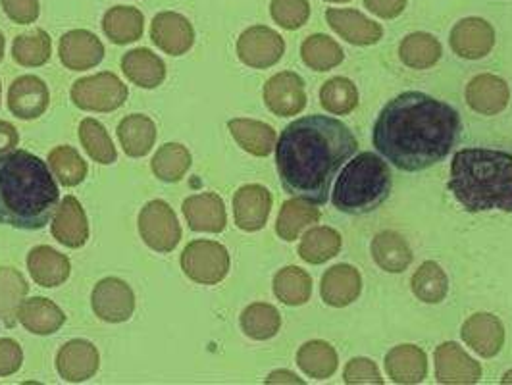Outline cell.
Returning a JSON list of instances; mask_svg holds the SVG:
<instances>
[{
  "label": "cell",
  "mask_w": 512,
  "mask_h": 385,
  "mask_svg": "<svg viewBox=\"0 0 512 385\" xmlns=\"http://www.w3.org/2000/svg\"><path fill=\"white\" fill-rule=\"evenodd\" d=\"M341 251V235L333 228L308 231L299 245V255L308 264H324Z\"/></svg>",
  "instance_id": "ee69618b"
},
{
  "label": "cell",
  "mask_w": 512,
  "mask_h": 385,
  "mask_svg": "<svg viewBox=\"0 0 512 385\" xmlns=\"http://www.w3.org/2000/svg\"><path fill=\"white\" fill-rule=\"evenodd\" d=\"M4 12L16 24H33L39 18V0H0Z\"/></svg>",
  "instance_id": "f907efd6"
},
{
  "label": "cell",
  "mask_w": 512,
  "mask_h": 385,
  "mask_svg": "<svg viewBox=\"0 0 512 385\" xmlns=\"http://www.w3.org/2000/svg\"><path fill=\"white\" fill-rule=\"evenodd\" d=\"M285 43L280 33L266 26L249 27L237 41V56L245 66L266 70L282 60Z\"/></svg>",
  "instance_id": "9c48e42d"
},
{
  "label": "cell",
  "mask_w": 512,
  "mask_h": 385,
  "mask_svg": "<svg viewBox=\"0 0 512 385\" xmlns=\"http://www.w3.org/2000/svg\"><path fill=\"white\" fill-rule=\"evenodd\" d=\"M274 293L283 305L301 307L312 295V278L299 266H287L274 278Z\"/></svg>",
  "instance_id": "8d00e7d4"
},
{
  "label": "cell",
  "mask_w": 512,
  "mask_h": 385,
  "mask_svg": "<svg viewBox=\"0 0 512 385\" xmlns=\"http://www.w3.org/2000/svg\"><path fill=\"white\" fill-rule=\"evenodd\" d=\"M320 103L335 116L351 114L359 104L357 85L347 77H332L320 89Z\"/></svg>",
  "instance_id": "b9f144b4"
},
{
  "label": "cell",
  "mask_w": 512,
  "mask_h": 385,
  "mask_svg": "<svg viewBox=\"0 0 512 385\" xmlns=\"http://www.w3.org/2000/svg\"><path fill=\"white\" fill-rule=\"evenodd\" d=\"M185 276L201 285H216L230 272V253L216 241L199 239L185 247L181 255Z\"/></svg>",
  "instance_id": "8992f818"
},
{
  "label": "cell",
  "mask_w": 512,
  "mask_h": 385,
  "mask_svg": "<svg viewBox=\"0 0 512 385\" xmlns=\"http://www.w3.org/2000/svg\"><path fill=\"white\" fill-rule=\"evenodd\" d=\"M391 172L374 153H360L351 160L333 187V206L351 216L370 214L384 205L391 193Z\"/></svg>",
  "instance_id": "5b68a950"
},
{
  "label": "cell",
  "mask_w": 512,
  "mask_h": 385,
  "mask_svg": "<svg viewBox=\"0 0 512 385\" xmlns=\"http://www.w3.org/2000/svg\"><path fill=\"white\" fill-rule=\"evenodd\" d=\"M412 285V293L428 303V305H437L441 303L447 293H449V280H447V274L443 272V268L434 262V260H428L424 262L412 276L410 280Z\"/></svg>",
  "instance_id": "d590c367"
},
{
  "label": "cell",
  "mask_w": 512,
  "mask_h": 385,
  "mask_svg": "<svg viewBox=\"0 0 512 385\" xmlns=\"http://www.w3.org/2000/svg\"><path fill=\"white\" fill-rule=\"evenodd\" d=\"M509 101L511 91L507 81L493 74L476 76L466 87V103L482 116H495L503 112L509 106Z\"/></svg>",
  "instance_id": "44dd1931"
},
{
  "label": "cell",
  "mask_w": 512,
  "mask_h": 385,
  "mask_svg": "<svg viewBox=\"0 0 512 385\" xmlns=\"http://www.w3.org/2000/svg\"><path fill=\"white\" fill-rule=\"evenodd\" d=\"M241 328L245 335L256 341L272 339L282 328V316L278 308L266 303H255L241 314Z\"/></svg>",
  "instance_id": "ab89813d"
},
{
  "label": "cell",
  "mask_w": 512,
  "mask_h": 385,
  "mask_svg": "<svg viewBox=\"0 0 512 385\" xmlns=\"http://www.w3.org/2000/svg\"><path fill=\"white\" fill-rule=\"evenodd\" d=\"M151 168L158 180L176 183L191 168V154L180 143H166L154 154Z\"/></svg>",
  "instance_id": "7bdbcfd3"
},
{
  "label": "cell",
  "mask_w": 512,
  "mask_h": 385,
  "mask_svg": "<svg viewBox=\"0 0 512 385\" xmlns=\"http://www.w3.org/2000/svg\"><path fill=\"white\" fill-rule=\"evenodd\" d=\"M24 353L22 347L8 337L0 339V378L12 376L22 368Z\"/></svg>",
  "instance_id": "681fc988"
},
{
  "label": "cell",
  "mask_w": 512,
  "mask_h": 385,
  "mask_svg": "<svg viewBox=\"0 0 512 385\" xmlns=\"http://www.w3.org/2000/svg\"><path fill=\"white\" fill-rule=\"evenodd\" d=\"M301 56L308 68H312L316 72H328L343 62L345 52L333 41L332 37L316 33V35H310L308 39H305V43L301 47Z\"/></svg>",
  "instance_id": "74e56055"
},
{
  "label": "cell",
  "mask_w": 512,
  "mask_h": 385,
  "mask_svg": "<svg viewBox=\"0 0 512 385\" xmlns=\"http://www.w3.org/2000/svg\"><path fill=\"white\" fill-rule=\"evenodd\" d=\"M266 384H303V380H299L295 374L287 370H278L266 378Z\"/></svg>",
  "instance_id": "db71d44e"
},
{
  "label": "cell",
  "mask_w": 512,
  "mask_h": 385,
  "mask_svg": "<svg viewBox=\"0 0 512 385\" xmlns=\"http://www.w3.org/2000/svg\"><path fill=\"white\" fill-rule=\"evenodd\" d=\"M79 139H81V145L85 147L87 154L95 162H99V164L116 162V158H118L116 147H114L110 135L106 133V129L103 128V124H99L97 120L87 118L81 122Z\"/></svg>",
  "instance_id": "f6af8a7d"
},
{
  "label": "cell",
  "mask_w": 512,
  "mask_h": 385,
  "mask_svg": "<svg viewBox=\"0 0 512 385\" xmlns=\"http://www.w3.org/2000/svg\"><path fill=\"white\" fill-rule=\"evenodd\" d=\"M143 14L133 6H114L104 14L103 29L114 45H128L143 35Z\"/></svg>",
  "instance_id": "1f68e13d"
},
{
  "label": "cell",
  "mask_w": 512,
  "mask_h": 385,
  "mask_svg": "<svg viewBox=\"0 0 512 385\" xmlns=\"http://www.w3.org/2000/svg\"><path fill=\"white\" fill-rule=\"evenodd\" d=\"M451 49L466 60H480L495 45V29L482 18H464L455 24L451 37Z\"/></svg>",
  "instance_id": "2e32d148"
},
{
  "label": "cell",
  "mask_w": 512,
  "mask_h": 385,
  "mask_svg": "<svg viewBox=\"0 0 512 385\" xmlns=\"http://www.w3.org/2000/svg\"><path fill=\"white\" fill-rule=\"evenodd\" d=\"M0 91H2V87H0Z\"/></svg>",
  "instance_id": "680465c9"
},
{
  "label": "cell",
  "mask_w": 512,
  "mask_h": 385,
  "mask_svg": "<svg viewBox=\"0 0 512 385\" xmlns=\"http://www.w3.org/2000/svg\"><path fill=\"white\" fill-rule=\"evenodd\" d=\"M461 334L466 345L486 359H493L495 355H499V351L505 345L503 322L489 312H478L470 316L462 324Z\"/></svg>",
  "instance_id": "e0dca14e"
},
{
  "label": "cell",
  "mask_w": 512,
  "mask_h": 385,
  "mask_svg": "<svg viewBox=\"0 0 512 385\" xmlns=\"http://www.w3.org/2000/svg\"><path fill=\"white\" fill-rule=\"evenodd\" d=\"M441 43L430 33H410L399 47V56L412 70H428L441 58Z\"/></svg>",
  "instance_id": "836d02e7"
},
{
  "label": "cell",
  "mask_w": 512,
  "mask_h": 385,
  "mask_svg": "<svg viewBox=\"0 0 512 385\" xmlns=\"http://www.w3.org/2000/svg\"><path fill=\"white\" fill-rule=\"evenodd\" d=\"M122 70L129 81L141 89H156L166 79L164 62L149 49H137L124 54Z\"/></svg>",
  "instance_id": "f1b7e54d"
},
{
  "label": "cell",
  "mask_w": 512,
  "mask_h": 385,
  "mask_svg": "<svg viewBox=\"0 0 512 385\" xmlns=\"http://www.w3.org/2000/svg\"><path fill=\"white\" fill-rule=\"evenodd\" d=\"M49 166L54 176L66 187H76L81 181L87 178V164L79 156L76 149L64 145L56 147L49 154Z\"/></svg>",
  "instance_id": "bcb514c9"
},
{
  "label": "cell",
  "mask_w": 512,
  "mask_h": 385,
  "mask_svg": "<svg viewBox=\"0 0 512 385\" xmlns=\"http://www.w3.org/2000/svg\"><path fill=\"white\" fill-rule=\"evenodd\" d=\"M118 137L124 153L131 158H141L151 153L156 141V126L145 114H131L118 126Z\"/></svg>",
  "instance_id": "4dcf8cb0"
},
{
  "label": "cell",
  "mask_w": 512,
  "mask_h": 385,
  "mask_svg": "<svg viewBox=\"0 0 512 385\" xmlns=\"http://www.w3.org/2000/svg\"><path fill=\"white\" fill-rule=\"evenodd\" d=\"M52 43L49 33L43 29H35L31 33H24L14 39L12 45V58L26 68H39L45 66L51 58Z\"/></svg>",
  "instance_id": "f35d334b"
},
{
  "label": "cell",
  "mask_w": 512,
  "mask_h": 385,
  "mask_svg": "<svg viewBox=\"0 0 512 385\" xmlns=\"http://www.w3.org/2000/svg\"><path fill=\"white\" fill-rule=\"evenodd\" d=\"M449 189L468 212H512V154L462 149L451 162Z\"/></svg>",
  "instance_id": "277c9868"
},
{
  "label": "cell",
  "mask_w": 512,
  "mask_h": 385,
  "mask_svg": "<svg viewBox=\"0 0 512 385\" xmlns=\"http://www.w3.org/2000/svg\"><path fill=\"white\" fill-rule=\"evenodd\" d=\"M2 56H4V35L0 33V60H2Z\"/></svg>",
  "instance_id": "11a10c76"
},
{
  "label": "cell",
  "mask_w": 512,
  "mask_h": 385,
  "mask_svg": "<svg viewBox=\"0 0 512 385\" xmlns=\"http://www.w3.org/2000/svg\"><path fill=\"white\" fill-rule=\"evenodd\" d=\"M372 257L385 272L401 274L412 262V251L403 235L397 231H382L372 241Z\"/></svg>",
  "instance_id": "83f0119b"
},
{
  "label": "cell",
  "mask_w": 512,
  "mask_h": 385,
  "mask_svg": "<svg viewBox=\"0 0 512 385\" xmlns=\"http://www.w3.org/2000/svg\"><path fill=\"white\" fill-rule=\"evenodd\" d=\"M270 12L278 26L293 31L307 24L310 18V4L308 0H272Z\"/></svg>",
  "instance_id": "7dc6e473"
},
{
  "label": "cell",
  "mask_w": 512,
  "mask_h": 385,
  "mask_svg": "<svg viewBox=\"0 0 512 385\" xmlns=\"http://www.w3.org/2000/svg\"><path fill=\"white\" fill-rule=\"evenodd\" d=\"M183 214L193 231L220 233L226 230L228 214L224 201L216 193H201L183 201Z\"/></svg>",
  "instance_id": "7402d4cb"
},
{
  "label": "cell",
  "mask_w": 512,
  "mask_h": 385,
  "mask_svg": "<svg viewBox=\"0 0 512 385\" xmlns=\"http://www.w3.org/2000/svg\"><path fill=\"white\" fill-rule=\"evenodd\" d=\"M49 89L37 76L18 77L8 91V108L20 120H37L49 108Z\"/></svg>",
  "instance_id": "ac0fdd59"
},
{
  "label": "cell",
  "mask_w": 512,
  "mask_h": 385,
  "mask_svg": "<svg viewBox=\"0 0 512 385\" xmlns=\"http://www.w3.org/2000/svg\"><path fill=\"white\" fill-rule=\"evenodd\" d=\"M151 39L160 51L181 56L195 43V31L187 18L176 12H162L153 20Z\"/></svg>",
  "instance_id": "d6986e66"
},
{
  "label": "cell",
  "mask_w": 512,
  "mask_h": 385,
  "mask_svg": "<svg viewBox=\"0 0 512 385\" xmlns=\"http://www.w3.org/2000/svg\"><path fill=\"white\" fill-rule=\"evenodd\" d=\"M27 295L26 280L12 268H0V324L12 326L18 318V308Z\"/></svg>",
  "instance_id": "60d3db41"
},
{
  "label": "cell",
  "mask_w": 512,
  "mask_h": 385,
  "mask_svg": "<svg viewBox=\"0 0 512 385\" xmlns=\"http://www.w3.org/2000/svg\"><path fill=\"white\" fill-rule=\"evenodd\" d=\"M91 305L93 312L104 322L122 324L135 312V295L128 283L118 278H104L93 289Z\"/></svg>",
  "instance_id": "30bf717a"
},
{
  "label": "cell",
  "mask_w": 512,
  "mask_h": 385,
  "mask_svg": "<svg viewBox=\"0 0 512 385\" xmlns=\"http://www.w3.org/2000/svg\"><path fill=\"white\" fill-rule=\"evenodd\" d=\"M359 151L353 131L330 116H305L283 129L276 164L283 189L314 205L328 201L332 181Z\"/></svg>",
  "instance_id": "7a4b0ae2"
},
{
  "label": "cell",
  "mask_w": 512,
  "mask_h": 385,
  "mask_svg": "<svg viewBox=\"0 0 512 385\" xmlns=\"http://www.w3.org/2000/svg\"><path fill=\"white\" fill-rule=\"evenodd\" d=\"M18 320L31 334L51 335L64 326L66 316L51 299L33 297L26 299L18 308Z\"/></svg>",
  "instance_id": "4316f807"
},
{
  "label": "cell",
  "mask_w": 512,
  "mask_h": 385,
  "mask_svg": "<svg viewBox=\"0 0 512 385\" xmlns=\"http://www.w3.org/2000/svg\"><path fill=\"white\" fill-rule=\"evenodd\" d=\"M99 362V351L93 343L85 339H72L60 349L56 357V370L66 382L79 384L97 374Z\"/></svg>",
  "instance_id": "5bb4252c"
},
{
  "label": "cell",
  "mask_w": 512,
  "mask_h": 385,
  "mask_svg": "<svg viewBox=\"0 0 512 385\" xmlns=\"http://www.w3.org/2000/svg\"><path fill=\"white\" fill-rule=\"evenodd\" d=\"M337 353L330 343L326 341H308L299 353H297V364L307 374L308 378L314 380H328L332 378L337 370Z\"/></svg>",
  "instance_id": "e575fe53"
},
{
  "label": "cell",
  "mask_w": 512,
  "mask_h": 385,
  "mask_svg": "<svg viewBox=\"0 0 512 385\" xmlns=\"http://www.w3.org/2000/svg\"><path fill=\"white\" fill-rule=\"evenodd\" d=\"M503 384H512V370L511 372H507V374H505V378H503Z\"/></svg>",
  "instance_id": "9f6ffc18"
},
{
  "label": "cell",
  "mask_w": 512,
  "mask_h": 385,
  "mask_svg": "<svg viewBox=\"0 0 512 385\" xmlns=\"http://www.w3.org/2000/svg\"><path fill=\"white\" fill-rule=\"evenodd\" d=\"M58 54H60L62 64L68 70L83 72V70H91L103 62L104 47L101 39L97 35H93L91 31L74 29V31H68L60 39Z\"/></svg>",
  "instance_id": "4fadbf2b"
},
{
  "label": "cell",
  "mask_w": 512,
  "mask_h": 385,
  "mask_svg": "<svg viewBox=\"0 0 512 385\" xmlns=\"http://www.w3.org/2000/svg\"><path fill=\"white\" fill-rule=\"evenodd\" d=\"M364 6L384 20H393L405 12L407 0H364Z\"/></svg>",
  "instance_id": "816d5d0a"
},
{
  "label": "cell",
  "mask_w": 512,
  "mask_h": 385,
  "mask_svg": "<svg viewBox=\"0 0 512 385\" xmlns=\"http://www.w3.org/2000/svg\"><path fill=\"white\" fill-rule=\"evenodd\" d=\"M27 268L33 282L41 287H58L70 278V260L49 245L35 247L27 257Z\"/></svg>",
  "instance_id": "484cf974"
},
{
  "label": "cell",
  "mask_w": 512,
  "mask_h": 385,
  "mask_svg": "<svg viewBox=\"0 0 512 385\" xmlns=\"http://www.w3.org/2000/svg\"><path fill=\"white\" fill-rule=\"evenodd\" d=\"M436 380L443 385L478 384L482 380V366L466 355L459 343L447 341L436 349Z\"/></svg>",
  "instance_id": "8fae6325"
},
{
  "label": "cell",
  "mask_w": 512,
  "mask_h": 385,
  "mask_svg": "<svg viewBox=\"0 0 512 385\" xmlns=\"http://www.w3.org/2000/svg\"><path fill=\"white\" fill-rule=\"evenodd\" d=\"M18 143H20L18 129L14 128L12 124L0 120V154L12 151L14 147H18Z\"/></svg>",
  "instance_id": "f5cc1de1"
},
{
  "label": "cell",
  "mask_w": 512,
  "mask_h": 385,
  "mask_svg": "<svg viewBox=\"0 0 512 385\" xmlns=\"http://www.w3.org/2000/svg\"><path fill=\"white\" fill-rule=\"evenodd\" d=\"M461 135V116L451 104L407 91L385 104L372 141L376 151L403 172H422L451 153Z\"/></svg>",
  "instance_id": "6da1fadb"
},
{
  "label": "cell",
  "mask_w": 512,
  "mask_h": 385,
  "mask_svg": "<svg viewBox=\"0 0 512 385\" xmlns=\"http://www.w3.org/2000/svg\"><path fill=\"white\" fill-rule=\"evenodd\" d=\"M56 241L70 249H79L89 239V222L85 210L76 197H66L60 205L51 224Z\"/></svg>",
  "instance_id": "603a6c76"
},
{
  "label": "cell",
  "mask_w": 512,
  "mask_h": 385,
  "mask_svg": "<svg viewBox=\"0 0 512 385\" xmlns=\"http://www.w3.org/2000/svg\"><path fill=\"white\" fill-rule=\"evenodd\" d=\"M264 103L276 116H297L307 106L303 77L295 72H282L270 77L264 85Z\"/></svg>",
  "instance_id": "7c38bea8"
},
{
  "label": "cell",
  "mask_w": 512,
  "mask_h": 385,
  "mask_svg": "<svg viewBox=\"0 0 512 385\" xmlns=\"http://www.w3.org/2000/svg\"><path fill=\"white\" fill-rule=\"evenodd\" d=\"M139 233L147 247L156 253H170L181 241V226L172 206L164 201H151L139 214Z\"/></svg>",
  "instance_id": "ba28073f"
},
{
  "label": "cell",
  "mask_w": 512,
  "mask_h": 385,
  "mask_svg": "<svg viewBox=\"0 0 512 385\" xmlns=\"http://www.w3.org/2000/svg\"><path fill=\"white\" fill-rule=\"evenodd\" d=\"M128 87L120 77L103 72L97 76L83 77L72 87V101L77 108L87 112H112L128 101Z\"/></svg>",
  "instance_id": "52a82bcc"
},
{
  "label": "cell",
  "mask_w": 512,
  "mask_h": 385,
  "mask_svg": "<svg viewBox=\"0 0 512 385\" xmlns=\"http://www.w3.org/2000/svg\"><path fill=\"white\" fill-rule=\"evenodd\" d=\"M237 145L255 156H268L276 149V131L272 126L256 120L237 118L228 124Z\"/></svg>",
  "instance_id": "f546056e"
},
{
  "label": "cell",
  "mask_w": 512,
  "mask_h": 385,
  "mask_svg": "<svg viewBox=\"0 0 512 385\" xmlns=\"http://www.w3.org/2000/svg\"><path fill=\"white\" fill-rule=\"evenodd\" d=\"M272 210V193L262 185H243L233 197V216L243 231L262 230Z\"/></svg>",
  "instance_id": "9a60e30c"
},
{
  "label": "cell",
  "mask_w": 512,
  "mask_h": 385,
  "mask_svg": "<svg viewBox=\"0 0 512 385\" xmlns=\"http://www.w3.org/2000/svg\"><path fill=\"white\" fill-rule=\"evenodd\" d=\"M328 2H351V0H328Z\"/></svg>",
  "instance_id": "6f0895ef"
},
{
  "label": "cell",
  "mask_w": 512,
  "mask_h": 385,
  "mask_svg": "<svg viewBox=\"0 0 512 385\" xmlns=\"http://www.w3.org/2000/svg\"><path fill=\"white\" fill-rule=\"evenodd\" d=\"M362 278L359 270L351 264H337L330 268L320 285V293L326 305L335 308L347 307L359 299Z\"/></svg>",
  "instance_id": "cb8c5ba5"
},
{
  "label": "cell",
  "mask_w": 512,
  "mask_h": 385,
  "mask_svg": "<svg viewBox=\"0 0 512 385\" xmlns=\"http://www.w3.org/2000/svg\"><path fill=\"white\" fill-rule=\"evenodd\" d=\"M320 220V210L305 199H289L282 205L276 231L283 241H295L301 231Z\"/></svg>",
  "instance_id": "d6a6232c"
},
{
  "label": "cell",
  "mask_w": 512,
  "mask_h": 385,
  "mask_svg": "<svg viewBox=\"0 0 512 385\" xmlns=\"http://www.w3.org/2000/svg\"><path fill=\"white\" fill-rule=\"evenodd\" d=\"M343 380H345V384L349 385L384 384V378H382L378 366L372 360L362 359V357L347 362L345 372H343Z\"/></svg>",
  "instance_id": "c3c4849f"
},
{
  "label": "cell",
  "mask_w": 512,
  "mask_h": 385,
  "mask_svg": "<svg viewBox=\"0 0 512 385\" xmlns=\"http://www.w3.org/2000/svg\"><path fill=\"white\" fill-rule=\"evenodd\" d=\"M326 20H328V24H330L333 31L337 35H341L345 41H349L351 45L368 47V45L378 43L384 35L382 26L372 22L364 14H360L359 10L330 8L326 12Z\"/></svg>",
  "instance_id": "ffe728a7"
},
{
  "label": "cell",
  "mask_w": 512,
  "mask_h": 385,
  "mask_svg": "<svg viewBox=\"0 0 512 385\" xmlns=\"http://www.w3.org/2000/svg\"><path fill=\"white\" fill-rule=\"evenodd\" d=\"M385 370L395 384H422L428 374V357L416 345H399L387 353Z\"/></svg>",
  "instance_id": "d4e9b609"
},
{
  "label": "cell",
  "mask_w": 512,
  "mask_h": 385,
  "mask_svg": "<svg viewBox=\"0 0 512 385\" xmlns=\"http://www.w3.org/2000/svg\"><path fill=\"white\" fill-rule=\"evenodd\" d=\"M58 205L60 191L45 160L22 149L0 154V226L43 230Z\"/></svg>",
  "instance_id": "3957f363"
}]
</instances>
